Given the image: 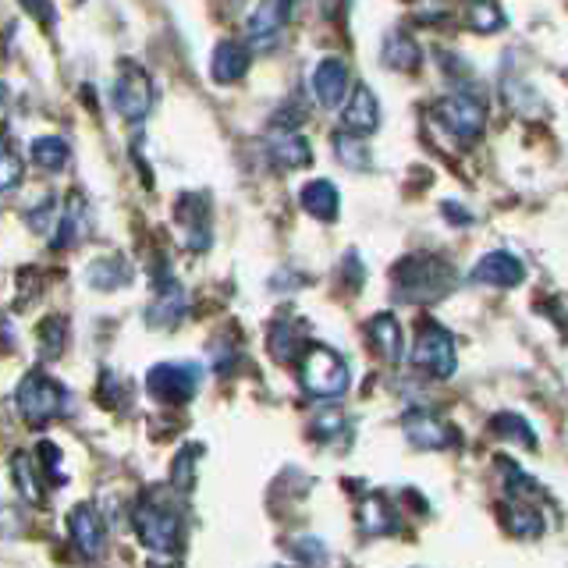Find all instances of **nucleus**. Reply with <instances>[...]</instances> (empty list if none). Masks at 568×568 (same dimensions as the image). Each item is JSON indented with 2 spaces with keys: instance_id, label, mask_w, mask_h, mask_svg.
<instances>
[{
  "instance_id": "f257e3e1",
  "label": "nucleus",
  "mask_w": 568,
  "mask_h": 568,
  "mask_svg": "<svg viewBox=\"0 0 568 568\" xmlns=\"http://www.w3.org/2000/svg\"><path fill=\"white\" fill-rule=\"evenodd\" d=\"M390 281H395V295L402 302H434L455 284V271L440 256L413 253L402 263H395Z\"/></svg>"
},
{
  "instance_id": "f03ea898",
  "label": "nucleus",
  "mask_w": 568,
  "mask_h": 568,
  "mask_svg": "<svg viewBox=\"0 0 568 568\" xmlns=\"http://www.w3.org/2000/svg\"><path fill=\"white\" fill-rule=\"evenodd\" d=\"M298 381L306 387L310 398L334 402L348 390V363L327 345L306 342V348L298 352Z\"/></svg>"
},
{
  "instance_id": "7ed1b4c3",
  "label": "nucleus",
  "mask_w": 568,
  "mask_h": 568,
  "mask_svg": "<svg viewBox=\"0 0 568 568\" xmlns=\"http://www.w3.org/2000/svg\"><path fill=\"white\" fill-rule=\"evenodd\" d=\"M135 532L150 550H174L182 544V515L164 490H150L135 508Z\"/></svg>"
},
{
  "instance_id": "20e7f679",
  "label": "nucleus",
  "mask_w": 568,
  "mask_h": 568,
  "mask_svg": "<svg viewBox=\"0 0 568 568\" xmlns=\"http://www.w3.org/2000/svg\"><path fill=\"white\" fill-rule=\"evenodd\" d=\"M14 405L18 416L29 426H47L64 408V387L53 377H47L43 369H29L14 390Z\"/></svg>"
},
{
  "instance_id": "39448f33",
  "label": "nucleus",
  "mask_w": 568,
  "mask_h": 568,
  "mask_svg": "<svg viewBox=\"0 0 568 568\" xmlns=\"http://www.w3.org/2000/svg\"><path fill=\"white\" fill-rule=\"evenodd\" d=\"M413 366L426 377L448 381L455 366H458V352H455V337L444 331L437 320H423L413 342Z\"/></svg>"
},
{
  "instance_id": "423d86ee",
  "label": "nucleus",
  "mask_w": 568,
  "mask_h": 568,
  "mask_svg": "<svg viewBox=\"0 0 568 568\" xmlns=\"http://www.w3.org/2000/svg\"><path fill=\"white\" fill-rule=\"evenodd\" d=\"M114 111L124 121H142L153 106V82L146 75V68H139L135 61H121L114 85H111Z\"/></svg>"
},
{
  "instance_id": "0eeeda50",
  "label": "nucleus",
  "mask_w": 568,
  "mask_h": 568,
  "mask_svg": "<svg viewBox=\"0 0 568 568\" xmlns=\"http://www.w3.org/2000/svg\"><path fill=\"white\" fill-rule=\"evenodd\" d=\"M146 390L164 405H185L200 390V366L192 363H160L150 369Z\"/></svg>"
},
{
  "instance_id": "6e6552de",
  "label": "nucleus",
  "mask_w": 568,
  "mask_h": 568,
  "mask_svg": "<svg viewBox=\"0 0 568 568\" xmlns=\"http://www.w3.org/2000/svg\"><path fill=\"white\" fill-rule=\"evenodd\" d=\"M434 114H437V121L444 124V129H448L452 135H458V139H466V142L479 139V132H484V124H487L484 100H476L469 93H455L448 100H440L434 106Z\"/></svg>"
},
{
  "instance_id": "1a4fd4ad",
  "label": "nucleus",
  "mask_w": 568,
  "mask_h": 568,
  "mask_svg": "<svg viewBox=\"0 0 568 568\" xmlns=\"http://www.w3.org/2000/svg\"><path fill=\"white\" fill-rule=\"evenodd\" d=\"M288 18H292V0H260L245 22L248 40L256 47H274L284 26H288Z\"/></svg>"
},
{
  "instance_id": "9d476101",
  "label": "nucleus",
  "mask_w": 568,
  "mask_h": 568,
  "mask_svg": "<svg viewBox=\"0 0 568 568\" xmlns=\"http://www.w3.org/2000/svg\"><path fill=\"white\" fill-rule=\"evenodd\" d=\"M402 430L405 437L416 444V448L423 452H437V448H448V444L455 440L452 426L437 419L434 413H426V408H408V413L402 416Z\"/></svg>"
},
{
  "instance_id": "9b49d317",
  "label": "nucleus",
  "mask_w": 568,
  "mask_h": 568,
  "mask_svg": "<svg viewBox=\"0 0 568 568\" xmlns=\"http://www.w3.org/2000/svg\"><path fill=\"white\" fill-rule=\"evenodd\" d=\"M348 85H352L348 64L342 58H324V61H320L316 71H313V82H310L316 103L327 106V111H337V106H342Z\"/></svg>"
},
{
  "instance_id": "f8f14e48",
  "label": "nucleus",
  "mask_w": 568,
  "mask_h": 568,
  "mask_svg": "<svg viewBox=\"0 0 568 568\" xmlns=\"http://www.w3.org/2000/svg\"><path fill=\"white\" fill-rule=\"evenodd\" d=\"M523 277H526V266L511 253H487V256H479L469 271L473 284H490V288H515V284H523Z\"/></svg>"
},
{
  "instance_id": "ddd939ff",
  "label": "nucleus",
  "mask_w": 568,
  "mask_h": 568,
  "mask_svg": "<svg viewBox=\"0 0 568 568\" xmlns=\"http://www.w3.org/2000/svg\"><path fill=\"white\" fill-rule=\"evenodd\" d=\"M348 89H352V97H348L345 111H342V129L345 132H355V135L377 132V124H381V103H377V97H373V89L363 85V82H355Z\"/></svg>"
},
{
  "instance_id": "4468645a",
  "label": "nucleus",
  "mask_w": 568,
  "mask_h": 568,
  "mask_svg": "<svg viewBox=\"0 0 568 568\" xmlns=\"http://www.w3.org/2000/svg\"><path fill=\"white\" fill-rule=\"evenodd\" d=\"M68 532H71V540H75V547L82 550L85 558H100L103 555V523H100V515L93 505H75L68 511Z\"/></svg>"
},
{
  "instance_id": "2eb2a0df",
  "label": "nucleus",
  "mask_w": 568,
  "mask_h": 568,
  "mask_svg": "<svg viewBox=\"0 0 568 568\" xmlns=\"http://www.w3.org/2000/svg\"><path fill=\"white\" fill-rule=\"evenodd\" d=\"M266 153H271L274 168H281V171H298V168L313 164V146L302 135L288 132V129L271 135V142H266Z\"/></svg>"
},
{
  "instance_id": "dca6fc26",
  "label": "nucleus",
  "mask_w": 568,
  "mask_h": 568,
  "mask_svg": "<svg viewBox=\"0 0 568 568\" xmlns=\"http://www.w3.org/2000/svg\"><path fill=\"white\" fill-rule=\"evenodd\" d=\"M369 345L373 352L381 355L384 363L395 366L402 359V324H398V316H390V313H377L369 320Z\"/></svg>"
},
{
  "instance_id": "f3484780",
  "label": "nucleus",
  "mask_w": 568,
  "mask_h": 568,
  "mask_svg": "<svg viewBox=\"0 0 568 568\" xmlns=\"http://www.w3.org/2000/svg\"><path fill=\"white\" fill-rule=\"evenodd\" d=\"M248 64H253V53H248V47H242V43H235V40H227V43H221L217 50H213V64H210V71H213V79H217L221 85H231V82L245 79Z\"/></svg>"
},
{
  "instance_id": "a211bd4d",
  "label": "nucleus",
  "mask_w": 568,
  "mask_h": 568,
  "mask_svg": "<svg viewBox=\"0 0 568 568\" xmlns=\"http://www.w3.org/2000/svg\"><path fill=\"white\" fill-rule=\"evenodd\" d=\"M182 313H185V295H182V288H178L174 281H168L164 288H160V295L150 302L146 324L150 327H174L178 320H182Z\"/></svg>"
},
{
  "instance_id": "6ab92c4d",
  "label": "nucleus",
  "mask_w": 568,
  "mask_h": 568,
  "mask_svg": "<svg viewBox=\"0 0 568 568\" xmlns=\"http://www.w3.org/2000/svg\"><path fill=\"white\" fill-rule=\"evenodd\" d=\"M302 206H306V213L316 221H334L337 206H342V195H337V189L327 182V178H316V182L302 189Z\"/></svg>"
},
{
  "instance_id": "aec40b11",
  "label": "nucleus",
  "mask_w": 568,
  "mask_h": 568,
  "mask_svg": "<svg viewBox=\"0 0 568 568\" xmlns=\"http://www.w3.org/2000/svg\"><path fill=\"white\" fill-rule=\"evenodd\" d=\"M11 473L18 479V490H22L32 505H43V484H47V476L43 469L36 466V455H26V452H18L11 458Z\"/></svg>"
},
{
  "instance_id": "412c9836",
  "label": "nucleus",
  "mask_w": 568,
  "mask_h": 568,
  "mask_svg": "<svg viewBox=\"0 0 568 568\" xmlns=\"http://www.w3.org/2000/svg\"><path fill=\"white\" fill-rule=\"evenodd\" d=\"M395 511L384 501V494H369L366 501L359 505V529L369 532V537H381V532L395 529Z\"/></svg>"
},
{
  "instance_id": "4be33fe9",
  "label": "nucleus",
  "mask_w": 568,
  "mask_h": 568,
  "mask_svg": "<svg viewBox=\"0 0 568 568\" xmlns=\"http://www.w3.org/2000/svg\"><path fill=\"white\" fill-rule=\"evenodd\" d=\"M384 64L395 68V71H416L423 64V53L405 32H390L387 43H384Z\"/></svg>"
},
{
  "instance_id": "5701e85b",
  "label": "nucleus",
  "mask_w": 568,
  "mask_h": 568,
  "mask_svg": "<svg viewBox=\"0 0 568 568\" xmlns=\"http://www.w3.org/2000/svg\"><path fill=\"white\" fill-rule=\"evenodd\" d=\"M334 153L337 160L348 168V171H369L373 164V156H369V146L363 142V135H355V132H334Z\"/></svg>"
},
{
  "instance_id": "b1692460",
  "label": "nucleus",
  "mask_w": 568,
  "mask_h": 568,
  "mask_svg": "<svg viewBox=\"0 0 568 568\" xmlns=\"http://www.w3.org/2000/svg\"><path fill=\"white\" fill-rule=\"evenodd\" d=\"M89 284L100 292H111V288H121V284H129L132 271H129V263L124 260H114V256H106V260H97L93 266L85 271Z\"/></svg>"
},
{
  "instance_id": "393cba45",
  "label": "nucleus",
  "mask_w": 568,
  "mask_h": 568,
  "mask_svg": "<svg viewBox=\"0 0 568 568\" xmlns=\"http://www.w3.org/2000/svg\"><path fill=\"white\" fill-rule=\"evenodd\" d=\"M32 164L36 168H43V171H61L64 164H68V156H71V150H68V142L61 139V135H43V139H36L32 142Z\"/></svg>"
},
{
  "instance_id": "a878e982",
  "label": "nucleus",
  "mask_w": 568,
  "mask_h": 568,
  "mask_svg": "<svg viewBox=\"0 0 568 568\" xmlns=\"http://www.w3.org/2000/svg\"><path fill=\"white\" fill-rule=\"evenodd\" d=\"M508 529L519 540H537L544 532V511L532 505H511L508 508Z\"/></svg>"
},
{
  "instance_id": "bb28decb",
  "label": "nucleus",
  "mask_w": 568,
  "mask_h": 568,
  "mask_svg": "<svg viewBox=\"0 0 568 568\" xmlns=\"http://www.w3.org/2000/svg\"><path fill=\"white\" fill-rule=\"evenodd\" d=\"M466 22L476 32H497L505 26V14H501V8L494 4V0H473L469 11H466Z\"/></svg>"
},
{
  "instance_id": "cd10ccee",
  "label": "nucleus",
  "mask_w": 568,
  "mask_h": 568,
  "mask_svg": "<svg viewBox=\"0 0 568 568\" xmlns=\"http://www.w3.org/2000/svg\"><path fill=\"white\" fill-rule=\"evenodd\" d=\"M22 174H26V164H22V156H18V150L11 142H0V195L22 182Z\"/></svg>"
},
{
  "instance_id": "c85d7f7f",
  "label": "nucleus",
  "mask_w": 568,
  "mask_h": 568,
  "mask_svg": "<svg viewBox=\"0 0 568 568\" xmlns=\"http://www.w3.org/2000/svg\"><path fill=\"white\" fill-rule=\"evenodd\" d=\"M490 430H494V434H501V437H515L519 444H526V448H532V444H537V437H532V430L526 426V419L511 416V413L494 416V419H490Z\"/></svg>"
},
{
  "instance_id": "c756f323",
  "label": "nucleus",
  "mask_w": 568,
  "mask_h": 568,
  "mask_svg": "<svg viewBox=\"0 0 568 568\" xmlns=\"http://www.w3.org/2000/svg\"><path fill=\"white\" fill-rule=\"evenodd\" d=\"M64 334H68L64 320H58V316L43 320V327H40V348H43L47 359H53V355L64 352Z\"/></svg>"
},
{
  "instance_id": "7c9ffc66",
  "label": "nucleus",
  "mask_w": 568,
  "mask_h": 568,
  "mask_svg": "<svg viewBox=\"0 0 568 568\" xmlns=\"http://www.w3.org/2000/svg\"><path fill=\"white\" fill-rule=\"evenodd\" d=\"M192 462H195V448H185L182 455H178L174 469H171V484H174L178 490H182V494H189V490H192V484H195Z\"/></svg>"
},
{
  "instance_id": "2f4dec72",
  "label": "nucleus",
  "mask_w": 568,
  "mask_h": 568,
  "mask_svg": "<svg viewBox=\"0 0 568 568\" xmlns=\"http://www.w3.org/2000/svg\"><path fill=\"white\" fill-rule=\"evenodd\" d=\"M337 426H342V416H337V413H327V416H320V419L313 423V434H316V437H327V434L337 430Z\"/></svg>"
},
{
  "instance_id": "473e14b6",
  "label": "nucleus",
  "mask_w": 568,
  "mask_h": 568,
  "mask_svg": "<svg viewBox=\"0 0 568 568\" xmlns=\"http://www.w3.org/2000/svg\"><path fill=\"white\" fill-rule=\"evenodd\" d=\"M4 100H8V89H4V82H0V111H4Z\"/></svg>"
}]
</instances>
